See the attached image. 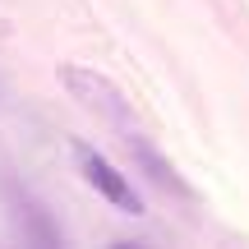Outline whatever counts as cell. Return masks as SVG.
I'll use <instances>...</instances> for the list:
<instances>
[{
	"label": "cell",
	"mask_w": 249,
	"mask_h": 249,
	"mask_svg": "<svg viewBox=\"0 0 249 249\" xmlns=\"http://www.w3.org/2000/svg\"><path fill=\"white\" fill-rule=\"evenodd\" d=\"M60 83L70 88V97L79 102L83 111H92L97 120H107L111 129H120V134H124V139L134 134V111H129L124 92L107 79V74L83 70V65H65V70H60Z\"/></svg>",
	"instance_id": "1"
},
{
	"label": "cell",
	"mask_w": 249,
	"mask_h": 249,
	"mask_svg": "<svg viewBox=\"0 0 249 249\" xmlns=\"http://www.w3.org/2000/svg\"><path fill=\"white\" fill-rule=\"evenodd\" d=\"M0 198H5L9 222H14V231L23 235V240H33V245H60L65 240L60 222L46 213V203H37L18 180H0Z\"/></svg>",
	"instance_id": "2"
},
{
	"label": "cell",
	"mask_w": 249,
	"mask_h": 249,
	"mask_svg": "<svg viewBox=\"0 0 249 249\" xmlns=\"http://www.w3.org/2000/svg\"><path fill=\"white\" fill-rule=\"evenodd\" d=\"M79 166H83V180H88V185L97 189L107 203H116L120 213H129V217L143 213V203H139V194H134V185L120 176L116 166H111L107 157H97L92 148H79Z\"/></svg>",
	"instance_id": "3"
},
{
	"label": "cell",
	"mask_w": 249,
	"mask_h": 249,
	"mask_svg": "<svg viewBox=\"0 0 249 249\" xmlns=\"http://www.w3.org/2000/svg\"><path fill=\"white\" fill-rule=\"evenodd\" d=\"M124 143H129L134 161H139V166H143V176H148V180H152V185H157V189H166V194H176V198H194V194H189V185H185V180L176 176V166H171V161L161 157V152L152 148V143L143 139L139 129H134V134H129V139H124Z\"/></svg>",
	"instance_id": "4"
}]
</instances>
